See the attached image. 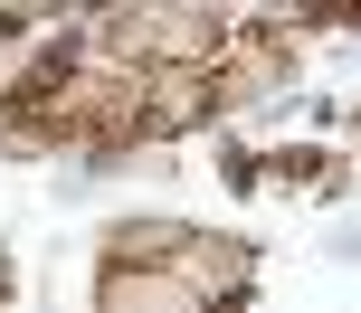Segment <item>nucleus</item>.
Wrapping results in <instances>:
<instances>
[{
	"instance_id": "f257e3e1",
	"label": "nucleus",
	"mask_w": 361,
	"mask_h": 313,
	"mask_svg": "<svg viewBox=\"0 0 361 313\" xmlns=\"http://www.w3.org/2000/svg\"><path fill=\"white\" fill-rule=\"evenodd\" d=\"M162 276H180L200 304L238 313V304H247V285H257V238H228V228H200V219H180V238H171Z\"/></svg>"
},
{
	"instance_id": "f03ea898",
	"label": "nucleus",
	"mask_w": 361,
	"mask_h": 313,
	"mask_svg": "<svg viewBox=\"0 0 361 313\" xmlns=\"http://www.w3.org/2000/svg\"><path fill=\"white\" fill-rule=\"evenodd\" d=\"M219 114V67H152L143 76V143L152 133H200Z\"/></svg>"
},
{
	"instance_id": "7ed1b4c3",
	"label": "nucleus",
	"mask_w": 361,
	"mask_h": 313,
	"mask_svg": "<svg viewBox=\"0 0 361 313\" xmlns=\"http://www.w3.org/2000/svg\"><path fill=\"white\" fill-rule=\"evenodd\" d=\"M86 313H219V304H200L180 276H162V266H95Z\"/></svg>"
}]
</instances>
